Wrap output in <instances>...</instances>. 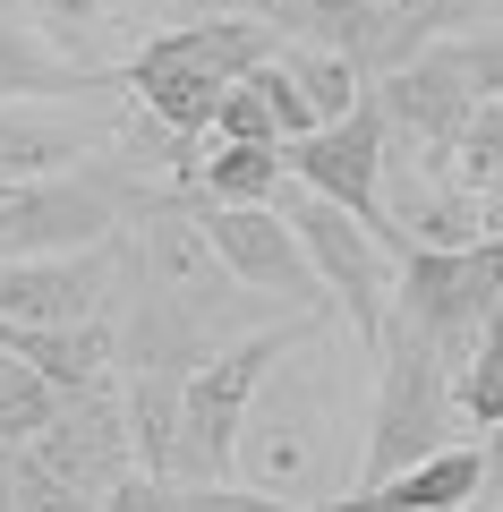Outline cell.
Segmentation results:
<instances>
[{"instance_id": "2e32d148", "label": "cell", "mask_w": 503, "mask_h": 512, "mask_svg": "<svg viewBox=\"0 0 503 512\" xmlns=\"http://www.w3.org/2000/svg\"><path fill=\"white\" fill-rule=\"evenodd\" d=\"M452 180H461V188L503 180V94H478V111H469V128H461V146H452Z\"/></svg>"}, {"instance_id": "6da1fadb", "label": "cell", "mask_w": 503, "mask_h": 512, "mask_svg": "<svg viewBox=\"0 0 503 512\" xmlns=\"http://www.w3.org/2000/svg\"><path fill=\"white\" fill-rule=\"evenodd\" d=\"M273 52H282V35H273L265 9H248V0H205V9H188L180 26L145 35L137 52L120 60V77H128V94H137L154 120L205 137L214 111H222V94H231L256 60H273Z\"/></svg>"}, {"instance_id": "5bb4252c", "label": "cell", "mask_w": 503, "mask_h": 512, "mask_svg": "<svg viewBox=\"0 0 503 512\" xmlns=\"http://www.w3.org/2000/svg\"><path fill=\"white\" fill-rule=\"evenodd\" d=\"M60 410H69V393H60L52 376H35L18 350H0V461H18Z\"/></svg>"}, {"instance_id": "8fae6325", "label": "cell", "mask_w": 503, "mask_h": 512, "mask_svg": "<svg viewBox=\"0 0 503 512\" xmlns=\"http://www.w3.org/2000/svg\"><path fill=\"white\" fill-rule=\"evenodd\" d=\"M478 470H486L478 436H461L444 453L410 461V470L376 478V487H350L333 512H478Z\"/></svg>"}, {"instance_id": "7a4b0ae2", "label": "cell", "mask_w": 503, "mask_h": 512, "mask_svg": "<svg viewBox=\"0 0 503 512\" xmlns=\"http://www.w3.org/2000/svg\"><path fill=\"white\" fill-rule=\"evenodd\" d=\"M367 359H376V410H367L359 487H376V478H393V470H410V461L461 444L469 419H461V367H452L418 325L384 316V333L367 342Z\"/></svg>"}, {"instance_id": "ffe728a7", "label": "cell", "mask_w": 503, "mask_h": 512, "mask_svg": "<svg viewBox=\"0 0 503 512\" xmlns=\"http://www.w3.org/2000/svg\"><path fill=\"white\" fill-rule=\"evenodd\" d=\"M478 453H486V470H478V512H486V504H503V419L478 427Z\"/></svg>"}, {"instance_id": "e0dca14e", "label": "cell", "mask_w": 503, "mask_h": 512, "mask_svg": "<svg viewBox=\"0 0 503 512\" xmlns=\"http://www.w3.org/2000/svg\"><path fill=\"white\" fill-rule=\"evenodd\" d=\"M256 94H265V111H273V128H282V137H307V128H316V103H307V94H299V77H290L282 69V52H273V60H256Z\"/></svg>"}, {"instance_id": "7c38bea8", "label": "cell", "mask_w": 503, "mask_h": 512, "mask_svg": "<svg viewBox=\"0 0 503 512\" xmlns=\"http://www.w3.org/2000/svg\"><path fill=\"white\" fill-rule=\"evenodd\" d=\"M120 69H94V60L60 52L26 9H0V94H77V86H103Z\"/></svg>"}, {"instance_id": "277c9868", "label": "cell", "mask_w": 503, "mask_h": 512, "mask_svg": "<svg viewBox=\"0 0 503 512\" xmlns=\"http://www.w3.org/2000/svg\"><path fill=\"white\" fill-rule=\"evenodd\" d=\"M290 214V231H299V248H307V265L324 274V291H333V316H342L359 342H376L384 333V316H393V282H401V248L384 231H367L350 205H333V197H316V188H299V180H282V197H273Z\"/></svg>"}, {"instance_id": "ac0fdd59", "label": "cell", "mask_w": 503, "mask_h": 512, "mask_svg": "<svg viewBox=\"0 0 503 512\" xmlns=\"http://www.w3.org/2000/svg\"><path fill=\"white\" fill-rule=\"evenodd\" d=\"M452 52H461V69H469V86H478V94H503V18L461 26V35H452Z\"/></svg>"}, {"instance_id": "3957f363", "label": "cell", "mask_w": 503, "mask_h": 512, "mask_svg": "<svg viewBox=\"0 0 503 512\" xmlns=\"http://www.w3.org/2000/svg\"><path fill=\"white\" fill-rule=\"evenodd\" d=\"M299 333H316L307 316H273V325L222 342L214 359H197L180 376V478H239V444H248V410L265 393L273 359L299 350Z\"/></svg>"}, {"instance_id": "9c48e42d", "label": "cell", "mask_w": 503, "mask_h": 512, "mask_svg": "<svg viewBox=\"0 0 503 512\" xmlns=\"http://www.w3.org/2000/svg\"><path fill=\"white\" fill-rule=\"evenodd\" d=\"M205 239L222 248V265H231L273 316L333 325V291H324V274L307 265V248H299V231H290L282 205H205Z\"/></svg>"}, {"instance_id": "9a60e30c", "label": "cell", "mask_w": 503, "mask_h": 512, "mask_svg": "<svg viewBox=\"0 0 503 512\" xmlns=\"http://www.w3.org/2000/svg\"><path fill=\"white\" fill-rule=\"evenodd\" d=\"M282 69L299 77V94L316 103V128L324 120H342L350 103L367 94V77H359V60H342V52H324V43H282Z\"/></svg>"}, {"instance_id": "7402d4cb", "label": "cell", "mask_w": 503, "mask_h": 512, "mask_svg": "<svg viewBox=\"0 0 503 512\" xmlns=\"http://www.w3.org/2000/svg\"><path fill=\"white\" fill-rule=\"evenodd\" d=\"M478 18H503V0H478Z\"/></svg>"}, {"instance_id": "44dd1931", "label": "cell", "mask_w": 503, "mask_h": 512, "mask_svg": "<svg viewBox=\"0 0 503 512\" xmlns=\"http://www.w3.org/2000/svg\"><path fill=\"white\" fill-rule=\"evenodd\" d=\"M478 214H486V239H503V180L478 188Z\"/></svg>"}, {"instance_id": "603a6c76", "label": "cell", "mask_w": 503, "mask_h": 512, "mask_svg": "<svg viewBox=\"0 0 503 512\" xmlns=\"http://www.w3.org/2000/svg\"><path fill=\"white\" fill-rule=\"evenodd\" d=\"M188 9H205V0H188Z\"/></svg>"}, {"instance_id": "5b68a950", "label": "cell", "mask_w": 503, "mask_h": 512, "mask_svg": "<svg viewBox=\"0 0 503 512\" xmlns=\"http://www.w3.org/2000/svg\"><path fill=\"white\" fill-rule=\"evenodd\" d=\"M393 316L418 325L452 367H469L478 333L503 316V239H469V248H410L393 282Z\"/></svg>"}, {"instance_id": "d6986e66", "label": "cell", "mask_w": 503, "mask_h": 512, "mask_svg": "<svg viewBox=\"0 0 503 512\" xmlns=\"http://www.w3.org/2000/svg\"><path fill=\"white\" fill-rule=\"evenodd\" d=\"M205 137H282L273 128V111H265V94H256V77H239L231 94H222V111H214V128Z\"/></svg>"}, {"instance_id": "52a82bcc", "label": "cell", "mask_w": 503, "mask_h": 512, "mask_svg": "<svg viewBox=\"0 0 503 512\" xmlns=\"http://www.w3.org/2000/svg\"><path fill=\"white\" fill-rule=\"evenodd\" d=\"M111 231H120V180H111V163L0 180V256H69V248H103Z\"/></svg>"}, {"instance_id": "4fadbf2b", "label": "cell", "mask_w": 503, "mask_h": 512, "mask_svg": "<svg viewBox=\"0 0 503 512\" xmlns=\"http://www.w3.org/2000/svg\"><path fill=\"white\" fill-rule=\"evenodd\" d=\"M282 180H290L282 137H205V163H197L205 205H273Z\"/></svg>"}, {"instance_id": "ba28073f", "label": "cell", "mask_w": 503, "mask_h": 512, "mask_svg": "<svg viewBox=\"0 0 503 512\" xmlns=\"http://www.w3.org/2000/svg\"><path fill=\"white\" fill-rule=\"evenodd\" d=\"M376 103H384V146H393L401 163L452 171V146H461L469 111H478V86H469L452 35H435L427 52H410L401 69L376 77Z\"/></svg>"}, {"instance_id": "30bf717a", "label": "cell", "mask_w": 503, "mask_h": 512, "mask_svg": "<svg viewBox=\"0 0 503 512\" xmlns=\"http://www.w3.org/2000/svg\"><path fill=\"white\" fill-rule=\"evenodd\" d=\"M384 154H393V146H384V103H376V86H367L342 120L307 128V137H282L290 180L316 188V197H333V205H350L367 231H384Z\"/></svg>"}, {"instance_id": "8992f818", "label": "cell", "mask_w": 503, "mask_h": 512, "mask_svg": "<svg viewBox=\"0 0 503 512\" xmlns=\"http://www.w3.org/2000/svg\"><path fill=\"white\" fill-rule=\"evenodd\" d=\"M128 111V77L77 94H0V180H43V171L103 163Z\"/></svg>"}]
</instances>
